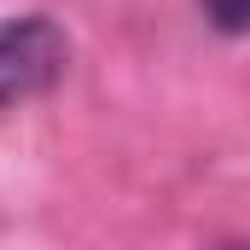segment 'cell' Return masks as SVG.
<instances>
[{
	"mask_svg": "<svg viewBox=\"0 0 250 250\" xmlns=\"http://www.w3.org/2000/svg\"><path fill=\"white\" fill-rule=\"evenodd\" d=\"M70 64V35L53 18L23 12V18H0V105H23L35 93H47Z\"/></svg>",
	"mask_w": 250,
	"mask_h": 250,
	"instance_id": "cell-1",
	"label": "cell"
},
{
	"mask_svg": "<svg viewBox=\"0 0 250 250\" xmlns=\"http://www.w3.org/2000/svg\"><path fill=\"white\" fill-rule=\"evenodd\" d=\"M204 18L221 35H250V0H204Z\"/></svg>",
	"mask_w": 250,
	"mask_h": 250,
	"instance_id": "cell-2",
	"label": "cell"
},
{
	"mask_svg": "<svg viewBox=\"0 0 250 250\" xmlns=\"http://www.w3.org/2000/svg\"><path fill=\"white\" fill-rule=\"evenodd\" d=\"M221 250H250V245H221Z\"/></svg>",
	"mask_w": 250,
	"mask_h": 250,
	"instance_id": "cell-3",
	"label": "cell"
}]
</instances>
